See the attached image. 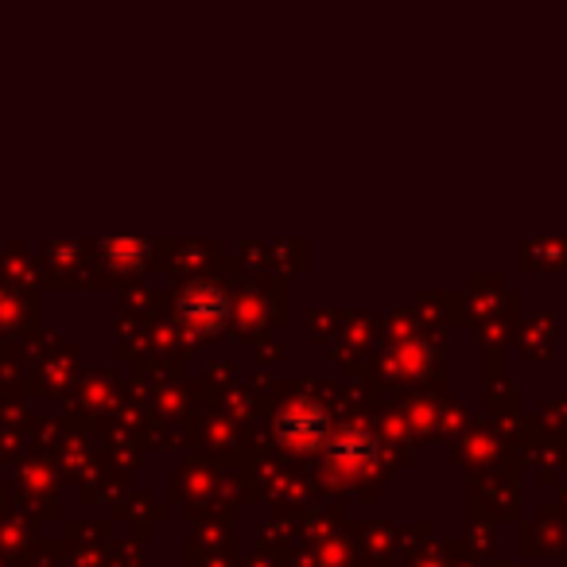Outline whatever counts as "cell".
Listing matches in <instances>:
<instances>
[{"label": "cell", "mask_w": 567, "mask_h": 567, "mask_svg": "<svg viewBox=\"0 0 567 567\" xmlns=\"http://www.w3.org/2000/svg\"><path fill=\"white\" fill-rule=\"evenodd\" d=\"M272 432H276V440H280L284 447L308 451V447H316V443H323L327 412L319 409V404H311V401H296V404H288L280 416H276Z\"/></svg>", "instance_id": "cell-1"}, {"label": "cell", "mask_w": 567, "mask_h": 567, "mask_svg": "<svg viewBox=\"0 0 567 567\" xmlns=\"http://www.w3.org/2000/svg\"><path fill=\"white\" fill-rule=\"evenodd\" d=\"M179 316L206 334L221 331V323L229 319V300L221 288H214V284H190L187 292L179 296Z\"/></svg>", "instance_id": "cell-2"}, {"label": "cell", "mask_w": 567, "mask_h": 567, "mask_svg": "<svg viewBox=\"0 0 567 567\" xmlns=\"http://www.w3.org/2000/svg\"><path fill=\"white\" fill-rule=\"evenodd\" d=\"M323 447L331 466H339V471H370L381 455L373 435L362 432V427H342L334 440H323Z\"/></svg>", "instance_id": "cell-3"}]
</instances>
